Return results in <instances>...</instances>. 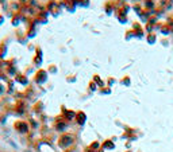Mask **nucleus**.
<instances>
[{"instance_id": "f257e3e1", "label": "nucleus", "mask_w": 173, "mask_h": 152, "mask_svg": "<svg viewBox=\"0 0 173 152\" xmlns=\"http://www.w3.org/2000/svg\"><path fill=\"white\" fill-rule=\"evenodd\" d=\"M69 144H72V137H70L69 135H65L60 139V146L61 147H68Z\"/></svg>"}, {"instance_id": "f03ea898", "label": "nucleus", "mask_w": 173, "mask_h": 152, "mask_svg": "<svg viewBox=\"0 0 173 152\" xmlns=\"http://www.w3.org/2000/svg\"><path fill=\"white\" fill-rule=\"evenodd\" d=\"M15 128H18L19 132H26L29 127L24 124V123H22V121H18V124H15Z\"/></svg>"}]
</instances>
